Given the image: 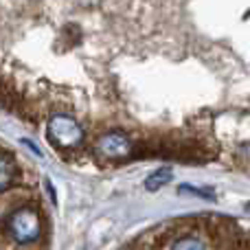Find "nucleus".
<instances>
[{
    "label": "nucleus",
    "instance_id": "nucleus-3",
    "mask_svg": "<svg viewBox=\"0 0 250 250\" xmlns=\"http://www.w3.org/2000/svg\"><path fill=\"white\" fill-rule=\"evenodd\" d=\"M97 151L105 158H125L132 151V143L123 132H108L97 141Z\"/></svg>",
    "mask_w": 250,
    "mask_h": 250
},
{
    "label": "nucleus",
    "instance_id": "nucleus-6",
    "mask_svg": "<svg viewBox=\"0 0 250 250\" xmlns=\"http://www.w3.org/2000/svg\"><path fill=\"white\" fill-rule=\"evenodd\" d=\"M171 250H204V244L198 237H182L173 244Z\"/></svg>",
    "mask_w": 250,
    "mask_h": 250
},
{
    "label": "nucleus",
    "instance_id": "nucleus-7",
    "mask_svg": "<svg viewBox=\"0 0 250 250\" xmlns=\"http://www.w3.org/2000/svg\"><path fill=\"white\" fill-rule=\"evenodd\" d=\"M246 208H248V211H250V202H248V204H246Z\"/></svg>",
    "mask_w": 250,
    "mask_h": 250
},
{
    "label": "nucleus",
    "instance_id": "nucleus-1",
    "mask_svg": "<svg viewBox=\"0 0 250 250\" xmlns=\"http://www.w3.org/2000/svg\"><path fill=\"white\" fill-rule=\"evenodd\" d=\"M46 136H48V141H51L55 147L73 149V147L82 145L83 129H82V125L75 121L73 117H66V114H55V117L48 119Z\"/></svg>",
    "mask_w": 250,
    "mask_h": 250
},
{
    "label": "nucleus",
    "instance_id": "nucleus-2",
    "mask_svg": "<svg viewBox=\"0 0 250 250\" xmlns=\"http://www.w3.org/2000/svg\"><path fill=\"white\" fill-rule=\"evenodd\" d=\"M7 224L9 233L18 244H31L42 233V220H40L38 211L31 207H22L18 211H13Z\"/></svg>",
    "mask_w": 250,
    "mask_h": 250
},
{
    "label": "nucleus",
    "instance_id": "nucleus-5",
    "mask_svg": "<svg viewBox=\"0 0 250 250\" xmlns=\"http://www.w3.org/2000/svg\"><path fill=\"white\" fill-rule=\"evenodd\" d=\"M13 176H16V169H13L11 160H7V158L0 156V191H4L9 185H11Z\"/></svg>",
    "mask_w": 250,
    "mask_h": 250
},
{
    "label": "nucleus",
    "instance_id": "nucleus-4",
    "mask_svg": "<svg viewBox=\"0 0 250 250\" xmlns=\"http://www.w3.org/2000/svg\"><path fill=\"white\" fill-rule=\"evenodd\" d=\"M171 178H173L171 169L160 167V169H156L154 173H149V176L145 178V189L147 191H158V189H163L167 182H171Z\"/></svg>",
    "mask_w": 250,
    "mask_h": 250
}]
</instances>
